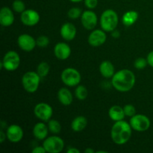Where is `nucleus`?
I'll use <instances>...</instances> for the list:
<instances>
[{"mask_svg": "<svg viewBox=\"0 0 153 153\" xmlns=\"http://www.w3.org/2000/svg\"><path fill=\"white\" fill-rule=\"evenodd\" d=\"M46 151L45 149V148L43 147V146H36L34 149H32V153H46Z\"/></svg>", "mask_w": 153, "mask_h": 153, "instance_id": "obj_33", "label": "nucleus"}, {"mask_svg": "<svg viewBox=\"0 0 153 153\" xmlns=\"http://www.w3.org/2000/svg\"><path fill=\"white\" fill-rule=\"evenodd\" d=\"M70 1H72V2L76 3V2H80V1H83V0H70Z\"/></svg>", "mask_w": 153, "mask_h": 153, "instance_id": "obj_39", "label": "nucleus"}, {"mask_svg": "<svg viewBox=\"0 0 153 153\" xmlns=\"http://www.w3.org/2000/svg\"><path fill=\"white\" fill-rule=\"evenodd\" d=\"M48 128L52 134H58L61 130V126L56 120H51L48 123Z\"/></svg>", "mask_w": 153, "mask_h": 153, "instance_id": "obj_26", "label": "nucleus"}, {"mask_svg": "<svg viewBox=\"0 0 153 153\" xmlns=\"http://www.w3.org/2000/svg\"><path fill=\"white\" fill-rule=\"evenodd\" d=\"M98 153H108L107 151H103V150H100V151H98L97 152Z\"/></svg>", "mask_w": 153, "mask_h": 153, "instance_id": "obj_40", "label": "nucleus"}, {"mask_svg": "<svg viewBox=\"0 0 153 153\" xmlns=\"http://www.w3.org/2000/svg\"><path fill=\"white\" fill-rule=\"evenodd\" d=\"M120 32L118 31H116V30H114L113 31H112V34H111V36L113 37H114V38H117V37H120Z\"/></svg>", "mask_w": 153, "mask_h": 153, "instance_id": "obj_37", "label": "nucleus"}, {"mask_svg": "<svg viewBox=\"0 0 153 153\" xmlns=\"http://www.w3.org/2000/svg\"><path fill=\"white\" fill-rule=\"evenodd\" d=\"M20 64V58L19 54L15 51H9L4 55L1 67L7 71H14L19 67Z\"/></svg>", "mask_w": 153, "mask_h": 153, "instance_id": "obj_6", "label": "nucleus"}, {"mask_svg": "<svg viewBox=\"0 0 153 153\" xmlns=\"http://www.w3.org/2000/svg\"><path fill=\"white\" fill-rule=\"evenodd\" d=\"M85 4L88 9H94L98 4V0H85Z\"/></svg>", "mask_w": 153, "mask_h": 153, "instance_id": "obj_32", "label": "nucleus"}, {"mask_svg": "<svg viewBox=\"0 0 153 153\" xmlns=\"http://www.w3.org/2000/svg\"><path fill=\"white\" fill-rule=\"evenodd\" d=\"M107 39V35L104 30L97 29L93 31L88 37V43L93 47H99L104 44Z\"/></svg>", "mask_w": 153, "mask_h": 153, "instance_id": "obj_13", "label": "nucleus"}, {"mask_svg": "<svg viewBox=\"0 0 153 153\" xmlns=\"http://www.w3.org/2000/svg\"><path fill=\"white\" fill-rule=\"evenodd\" d=\"M118 15L111 9H108L103 11L100 17V25L102 29L107 32H112L118 25Z\"/></svg>", "mask_w": 153, "mask_h": 153, "instance_id": "obj_3", "label": "nucleus"}, {"mask_svg": "<svg viewBox=\"0 0 153 153\" xmlns=\"http://www.w3.org/2000/svg\"><path fill=\"white\" fill-rule=\"evenodd\" d=\"M34 114L40 120L43 122H47L50 120L53 114V110H52V108L47 103L40 102L36 105L34 107Z\"/></svg>", "mask_w": 153, "mask_h": 153, "instance_id": "obj_9", "label": "nucleus"}, {"mask_svg": "<svg viewBox=\"0 0 153 153\" xmlns=\"http://www.w3.org/2000/svg\"><path fill=\"white\" fill-rule=\"evenodd\" d=\"M147 64V59H145V58H139L135 60L134 66L136 69H137V70H143V69H144L145 67H146Z\"/></svg>", "mask_w": 153, "mask_h": 153, "instance_id": "obj_30", "label": "nucleus"}, {"mask_svg": "<svg viewBox=\"0 0 153 153\" xmlns=\"http://www.w3.org/2000/svg\"><path fill=\"white\" fill-rule=\"evenodd\" d=\"M6 134H7V138L8 139L9 141L16 143L22 140L24 133L23 130L19 126L13 124L7 128Z\"/></svg>", "mask_w": 153, "mask_h": 153, "instance_id": "obj_14", "label": "nucleus"}, {"mask_svg": "<svg viewBox=\"0 0 153 153\" xmlns=\"http://www.w3.org/2000/svg\"><path fill=\"white\" fill-rule=\"evenodd\" d=\"M12 7H13V10L16 13H22L25 10V3L22 0H15L12 4Z\"/></svg>", "mask_w": 153, "mask_h": 153, "instance_id": "obj_27", "label": "nucleus"}, {"mask_svg": "<svg viewBox=\"0 0 153 153\" xmlns=\"http://www.w3.org/2000/svg\"><path fill=\"white\" fill-rule=\"evenodd\" d=\"M58 99L60 102L65 106H68L73 102V95L67 88H63L58 91Z\"/></svg>", "mask_w": 153, "mask_h": 153, "instance_id": "obj_20", "label": "nucleus"}, {"mask_svg": "<svg viewBox=\"0 0 153 153\" xmlns=\"http://www.w3.org/2000/svg\"><path fill=\"white\" fill-rule=\"evenodd\" d=\"M85 152L86 153H94L95 152V151H94L93 149H91V148L89 147V148H87V149H85Z\"/></svg>", "mask_w": 153, "mask_h": 153, "instance_id": "obj_38", "label": "nucleus"}, {"mask_svg": "<svg viewBox=\"0 0 153 153\" xmlns=\"http://www.w3.org/2000/svg\"><path fill=\"white\" fill-rule=\"evenodd\" d=\"M67 153H79L80 152V150L77 149L76 147H70L68 149H67Z\"/></svg>", "mask_w": 153, "mask_h": 153, "instance_id": "obj_36", "label": "nucleus"}, {"mask_svg": "<svg viewBox=\"0 0 153 153\" xmlns=\"http://www.w3.org/2000/svg\"><path fill=\"white\" fill-rule=\"evenodd\" d=\"M76 97L79 100H85L88 97V91L87 88L83 85H79L75 91Z\"/></svg>", "mask_w": 153, "mask_h": 153, "instance_id": "obj_25", "label": "nucleus"}, {"mask_svg": "<svg viewBox=\"0 0 153 153\" xmlns=\"http://www.w3.org/2000/svg\"><path fill=\"white\" fill-rule=\"evenodd\" d=\"M123 110L124 112H125V114L126 116L127 117H133L134 115L136 114V109L134 108V105L131 104H128V105H126L125 106L123 107Z\"/></svg>", "mask_w": 153, "mask_h": 153, "instance_id": "obj_31", "label": "nucleus"}, {"mask_svg": "<svg viewBox=\"0 0 153 153\" xmlns=\"http://www.w3.org/2000/svg\"><path fill=\"white\" fill-rule=\"evenodd\" d=\"M19 47L25 52H31L37 46V42L32 36L27 34H21L17 39Z\"/></svg>", "mask_w": 153, "mask_h": 153, "instance_id": "obj_11", "label": "nucleus"}, {"mask_svg": "<svg viewBox=\"0 0 153 153\" xmlns=\"http://www.w3.org/2000/svg\"><path fill=\"white\" fill-rule=\"evenodd\" d=\"M37 42V46L40 48H46L49 43V37L46 36H40L36 40Z\"/></svg>", "mask_w": 153, "mask_h": 153, "instance_id": "obj_29", "label": "nucleus"}, {"mask_svg": "<svg viewBox=\"0 0 153 153\" xmlns=\"http://www.w3.org/2000/svg\"><path fill=\"white\" fill-rule=\"evenodd\" d=\"M148 61V64H149V66L153 67V51L149 52L147 55V58H146Z\"/></svg>", "mask_w": 153, "mask_h": 153, "instance_id": "obj_34", "label": "nucleus"}, {"mask_svg": "<svg viewBox=\"0 0 153 153\" xmlns=\"http://www.w3.org/2000/svg\"><path fill=\"white\" fill-rule=\"evenodd\" d=\"M6 137H7V134H4L3 130L1 129V131H0V143H2L4 141V140L6 139Z\"/></svg>", "mask_w": 153, "mask_h": 153, "instance_id": "obj_35", "label": "nucleus"}, {"mask_svg": "<svg viewBox=\"0 0 153 153\" xmlns=\"http://www.w3.org/2000/svg\"><path fill=\"white\" fill-rule=\"evenodd\" d=\"M40 78L36 72H27L22 78V87L27 92L31 94L36 92L39 88Z\"/></svg>", "mask_w": 153, "mask_h": 153, "instance_id": "obj_4", "label": "nucleus"}, {"mask_svg": "<svg viewBox=\"0 0 153 153\" xmlns=\"http://www.w3.org/2000/svg\"><path fill=\"white\" fill-rule=\"evenodd\" d=\"M131 126L130 123L123 120L117 121L111 131V137L114 143L123 145L129 140L131 136Z\"/></svg>", "mask_w": 153, "mask_h": 153, "instance_id": "obj_2", "label": "nucleus"}, {"mask_svg": "<svg viewBox=\"0 0 153 153\" xmlns=\"http://www.w3.org/2000/svg\"><path fill=\"white\" fill-rule=\"evenodd\" d=\"M82 10L79 7H72L68 10V13H67L69 18L72 19H78L82 16Z\"/></svg>", "mask_w": 153, "mask_h": 153, "instance_id": "obj_28", "label": "nucleus"}, {"mask_svg": "<svg viewBox=\"0 0 153 153\" xmlns=\"http://www.w3.org/2000/svg\"><path fill=\"white\" fill-rule=\"evenodd\" d=\"M14 22V16L8 7H3L0 11V24L2 26L7 27L11 25Z\"/></svg>", "mask_w": 153, "mask_h": 153, "instance_id": "obj_17", "label": "nucleus"}, {"mask_svg": "<svg viewBox=\"0 0 153 153\" xmlns=\"http://www.w3.org/2000/svg\"><path fill=\"white\" fill-rule=\"evenodd\" d=\"M54 54L59 60H66L71 55V48L66 43H58L54 48Z\"/></svg>", "mask_w": 153, "mask_h": 153, "instance_id": "obj_15", "label": "nucleus"}, {"mask_svg": "<svg viewBox=\"0 0 153 153\" xmlns=\"http://www.w3.org/2000/svg\"><path fill=\"white\" fill-rule=\"evenodd\" d=\"M100 72L103 77L110 79L114 75V67L109 61H104L100 64Z\"/></svg>", "mask_w": 153, "mask_h": 153, "instance_id": "obj_19", "label": "nucleus"}, {"mask_svg": "<svg viewBox=\"0 0 153 153\" xmlns=\"http://www.w3.org/2000/svg\"><path fill=\"white\" fill-rule=\"evenodd\" d=\"M87 124H88V120L86 117L84 116H78L72 121L71 128L73 131L79 132L85 129V127L87 126Z\"/></svg>", "mask_w": 153, "mask_h": 153, "instance_id": "obj_22", "label": "nucleus"}, {"mask_svg": "<svg viewBox=\"0 0 153 153\" xmlns=\"http://www.w3.org/2000/svg\"><path fill=\"white\" fill-rule=\"evenodd\" d=\"M81 79L80 73L72 67L64 69L61 73V80L63 83L68 87L77 86L80 83Z\"/></svg>", "mask_w": 153, "mask_h": 153, "instance_id": "obj_5", "label": "nucleus"}, {"mask_svg": "<svg viewBox=\"0 0 153 153\" xmlns=\"http://www.w3.org/2000/svg\"><path fill=\"white\" fill-rule=\"evenodd\" d=\"M46 152L58 153L64 149V142L62 138L58 136H51L45 139L43 143Z\"/></svg>", "mask_w": 153, "mask_h": 153, "instance_id": "obj_7", "label": "nucleus"}, {"mask_svg": "<svg viewBox=\"0 0 153 153\" xmlns=\"http://www.w3.org/2000/svg\"><path fill=\"white\" fill-rule=\"evenodd\" d=\"M138 19V13L135 10H128L126 12L122 17V22L125 26L134 25Z\"/></svg>", "mask_w": 153, "mask_h": 153, "instance_id": "obj_23", "label": "nucleus"}, {"mask_svg": "<svg viewBox=\"0 0 153 153\" xmlns=\"http://www.w3.org/2000/svg\"><path fill=\"white\" fill-rule=\"evenodd\" d=\"M21 22L27 26H34L40 21V15L33 9L25 10L20 16Z\"/></svg>", "mask_w": 153, "mask_h": 153, "instance_id": "obj_10", "label": "nucleus"}, {"mask_svg": "<svg viewBox=\"0 0 153 153\" xmlns=\"http://www.w3.org/2000/svg\"><path fill=\"white\" fill-rule=\"evenodd\" d=\"M108 115L109 117L115 122L123 120L126 116L123 108L119 105H113L111 107L108 111Z\"/></svg>", "mask_w": 153, "mask_h": 153, "instance_id": "obj_21", "label": "nucleus"}, {"mask_svg": "<svg viewBox=\"0 0 153 153\" xmlns=\"http://www.w3.org/2000/svg\"><path fill=\"white\" fill-rule=\"evenodd\" d=\"M112 85L120 92H128L135 84V76L131 70L123 69L117 72L112 77Z\"/></svg>", "mask_w": 153, "mask_h": 153, "instance_id": "obj_1", "label": "nucleus"}, {"mask_svg": "<svg viewBox=\"0 0 153 153\" xmlns=\"http://www.w3.org/2000/svg\"><path fill=\"white\" fill-rule=\"evenodd\" d=\"M81 21L84 28L93 30L97 25V16L92 10H85L81 16Z\"/></svg>", "mask_w": 153, "mask_h": 153, "instance_id": "obj_12", "label": "nucleus"}, {"mask_svg": "<svg viewBox=\"0 0 153 153\" xmlns=\"http://www.w3.org/2000/svg\"><path fill=\"white\" fill-rule=\"evenodd\" d=\"M49 128L43 123H37L33 128V134L38 140H44L47 137Z\"/></svg>", "mask_w": 153, "mask_h": 153, "instance_id": "obj_18", "label": "nucleus"}, {"mask_svg": "<svg viewBox=\"0 0 153 153\" xmlns=\"http://www.w3.org/2000/svg\"><path fill=\"white\" fill-rule=\"evenodd\" d=\"M61 35L67 41L73 40L76 37V26L70 22H66L61 28Z\"/></svg>", "mask_w": 153, "mask_h": 153, "instance_id": "obj_16", "label": "nucleus"}, {"mask_svg": "<svg viewBox=\"0 0 153 153\" xmlns=\"http://www.w3.org/2000/svg\"><path fill=\"white\" fill-rule=\"evenodd\" d=\"M150 124V120L146 115L135 114L130 119V125L132 129L140 132L147 131Z\"/></svg>", "mask_w": 153, "mask_h": 153, "instance_id": "obj_8", "label": "nucleus"}, {"mask_svg": "<svg viewBox=\"0 0 153 153\" xmlns=\"http://www.w3.org/2000/svg\"><path fill=\"white\" fill-rule=\"evenodd\" d=\"M49 70H50V67H49V64L47 62H41L39 64L37 68V73L39 76L41 78H44L49 74Z\"/></svg>", "mask_w": 153, "mask_h": 153, "instance_id": "obj_24", "label": "nucleus"}]
</instances>
